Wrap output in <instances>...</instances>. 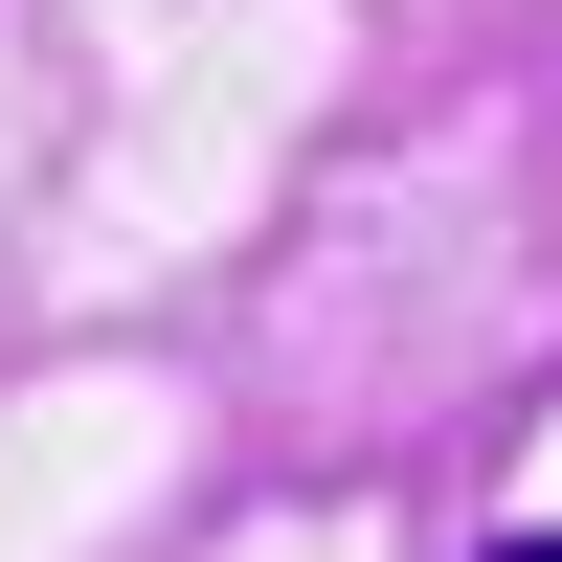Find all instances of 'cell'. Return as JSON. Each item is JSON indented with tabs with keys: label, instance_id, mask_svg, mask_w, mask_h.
Returning <instances> with one entry per match:
<instances>
[{
	"label": "cell",
	"instance_id": "cell-1",
	"mask_svg": "<svg viewBox=\"0 0 562 562\" xmlns=\"http://www.w3.org/2000/svg\"><path fill=\"white\" fill-rule=\"evenodd\" d=\"M473 562H562V518H495V540H473Z\"/></svg>",
	"mask_w": 562,
	"mask_h": 562
}]
</instances>
